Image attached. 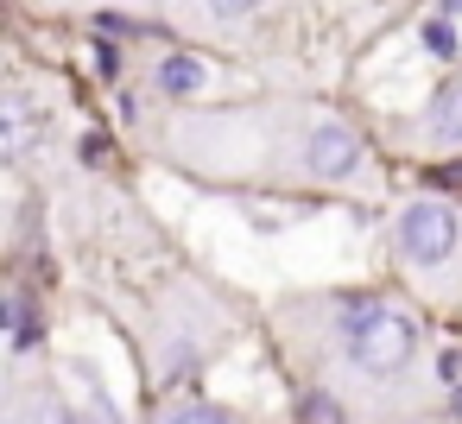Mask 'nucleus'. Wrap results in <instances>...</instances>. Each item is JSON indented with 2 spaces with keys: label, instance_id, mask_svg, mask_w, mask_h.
Listing matches in <instances>:
<instances>
[{
  "label": "nucleus",
  "instance_id": "obj_1",
  "mask_svg": "<svg viewBox=\"0 0 462 424\" xmlns=\"http://www.w3.org/2000/svg\"><path fill=\"white\" fill-rule=\"evenodd\" d=\"M342 342H348V361L367 367V373H399L418 348V323L399 310V304H380V298H355L342 310Z\"/></svg>",
  "mask_w": 462,
  "mask_h": 424
},
{
  "label": "nucleus",
  "instance_id": "obj_2",
  "mask_svg": "<svg viewBox=\"0 0 462 424\" xmlns=\"http://www.w3.org/2000/svg\"><path fill=\"white\" fill-rule=\"evenodd\" d=\"M399 253L411 266H443L456 253V216L443 203H411L399 216Z\"/></svg>",
  "mask_w": 462,
  "mask_h": 424
},
{
  "label": "nucleus",
  "instance_id": "obj_3",
  "mask_svg": "<svg viewBox=\"0 0 462 424\" xmlns=\"http://www.w3.org/2000/svg\"><path fill=\"white\" fill-rule=\"evenodd\" d=\"M304 165L317 171V178H355V165H361V140L348 134V127H336V121H317L310 134H304Z\"/></svg>",
  "mask_w": 462,
  "mask_h": 424
},
{
  "label": "nucleus",
  "instance_id": "obj_4",
  "mask_svg": "<svg viewBox=\"0 0 462 424\" xmlns=\"http://www.w3.org/2000/svg\"><path fill=\"white\" fill-rule=\"evenodd\" d=\"M430 134H437L443 146H462V83L430 102Z\"/></svg>",
  "mask_w": 462,
  "mask_h": 424
},
{
  "label": "nucleus",
  "instance_id": "obj_5",
  "mask_svg": "<svg viewBox=\"0 0 462 424\" xmlns=\"http://www.w3.org/2000/svg\"><path fill=\"white\" fill-rule=\"evenodd\" d=\"M209 77H203V64H190V58H165L159 64V89H171V96H190V89H203Z\"/></svg>",
  "mask_w": 462,
  "mask_h": 424
},
{
  "label": "nucleus",
  "instance_id": "obj_6",
  "mask_svg": "<svg viewBox=\"0 0 462 424\" xmlns=\"http://www.w3.org/2000/svg\"><path fill=\"white\" fill-rule=\"evenodd\" d=\"M424 51L443 58V64H456V58H462V32H456V20H430V26H424Z\"/></svg>",
  "mask_w": 462,
  "mask_h": 424
},
{
  "label": "nucleus",
  "instance_id": "obj_7",
  "mask_svg": "<svg viewBox=\"0 0 462 424\" xmlns=\"http://www.w3.org/2000/svg\"><path fill=\"white\" fill-rule=\"evenodd\" d=\"M7 152H14V159L26 152V102H20V96L7 102Z\"/></svg>",
  "mask_w": 462,
  "mask_h": 424
},
{
  "label": "nucleus",
  "instance_id": "obj_8",
  "mask_svg": "<svg viewBox=\"0 0 462 424\" xmlns=\"http://www.w3.org/2000/svg\"><path fill=\"white\" fill-rule=\"evenodd\" d=\"M20 424H77V411H70V405H58V399H45V405H32Z\"/></svg>",
  "mask_w": 462,
  "mask_h": 424
},
{
  "label": "nucleus",
  "instance_id": "obj_9",
  "mask_svg": "<svg viewBox=\"0 0 462 424\" xmlns=\"http://www.w3.org/2000/svg\"><path fill=\"white\" fill-rule=\"evenodd\" d=\"M254 7H260V0H209L216 20H241V14H254Z\"/></svg>",
  "mask_w": 462,
  "mask_h": 424
},
{
  "label": "nucleus",
  "instance_id": "obj_10",
  "mask_svg": "<svg viewBox=\"0 0 462 424\" xmlns=\"http://www.w3.org/2000/svg\"><path fill=\"white\" fill-rule=\"evenodd\" d=\"M171 424H228V418H222V411H209V405H190V411H178Z\"/></svg>",
  "mask_w": 462,
  "mask_h": 424
},
{
  "label": "nucleus",
  "instance_id": "obj_11",
  "mask_svg": "<svg viewBox=\"0 0 462 424\" xmlns=\"http://www.w3.org/2000/svg\"><path fill=\"white\" fill-rule=\"evenodd\" d=\"M304 418H310V424H336V405H329V399H310V411H304Z\"/></svg>",
  "mask_w": 462,
  "mask_h": 424
},
{
  "label": "nucleus",
  "instance_id": "obj_12",
  "mask_svg": "<svg viewBox=\"0 0 462 424\" xmlns=\"http://www.w3.org/2000/svg\"><path fill=\"white\" fill-rule=\"evenodd\" d=\"M449 20H462V0H449Z\"/></svg>",
  "mask_w": 462,
  "mask_h": 424
},
{
  "label": "nucleus",
  "instance_id": "obj_13",
  "mask_svg": "<svg viewBox=\"0 0 462 424\" xmlns=\"http://www.w3.org/2000/svg\"><path fill=\"white\" fill-rule=\"evenodd\" d=\"M456 411H462V386H456Z\"/></svg>",
  "mask_w": 462,
  "mask_h": 424
}]
</instances>
